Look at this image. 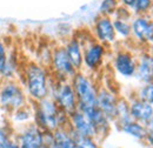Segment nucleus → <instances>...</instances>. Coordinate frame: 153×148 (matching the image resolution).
<instances>
[{
    "mask_svg": "<svg viewBox=\"0 0 153 148\" xmlns=\"http://www.w3.org/2000/svg\"><path fill=\"white\" fill-rule=\"evenodd\" d=\"M30 102H37L48 96L53 75L48 67L37 61H27L21 66L19 79Z\"/></svg>",
    "mask_w": 153,
    "mask_h": 148,
    "instance_id": "f257e3e1",
    "label": "nucleus"
},
{
    "mask_svg": "<svg viewBox=\"0 0 153 148\" xmlns=\"http://www.w3.org/2000/svg\"><path fill=\"white\" fill-rule=\"evenodd\" d=\"M33 107V124L44 132H54L68 127V115L62 112L56 101L47 96L37 102H31Z\"/></svg>",
    "mask_w": 153,
    "mask_h": 148,
    "instance_id": "f03ea898",
    "label": "nucleus"
},
{
    "mask_svg": "<svg viewBox=\"0 0 153 148\" xmlns=\"http://www.w3.org/2000/svg\"><path fill=\"white\" fill-rule=\"evenodd\" d=\"M31 104L19 80L0 81V111L6 115Z\"/></svg>",
    "mask_w": 153,
    "mask_h": 148,
    "instance_id": "7ed1b4c3",
    "label": "nucleus"
},
{
    "mask_svg": "<svg viewBox=\"0 0 153 148\" xmlns=\"http://www.w3.org/2000/svg\"><path fill=\"white\" fill-rule=\"evenodd\" d=\"M78 99V107L97 105V95L99 85L94 75L85 71H78L76 75L70 80Z\"/></svg>",
    "mask_w": 153,
    "mask_h": 148,
    "instance_id": "20e7f679",
    "label": "nucleus"
},
{
    "mask_svg": "<svg viewBox=\"0 0 153 148\" xmlns=\"http://www.w3.org/2000/svg\"><path fill=\"white\" fill-rule=\"evenodd\" d=\"M108 53V47L97 41L94 38L90 39L82 45V71L87 73L98 74L104 67Z\"/></svg>",
    "mask_w": 153,
    "mask_h": 148,
    "instance_id": "39448f33",
    "label": "nucleus"
},
{
    "mask_svg": "<svg viewBox=\"0 0 153 148\" xmlns=\"http://www.w3.org/2000/svg\"><path fill=\"white\" fill-rule=\"evenodd\" d=\"M48 96L52 98L59 108L67 115L78 110V99L71 81H58L53 78L50 85Z\"/></svg>",
    "mask_w": 153,
    "mask_h": 148,
    "instance_id": "423d86ee",
    "label": "nucleus"
},
{
    "mask_svg": "<svg viewBox=\"0 0 153 148\" xmlns=\"http://www.w3.org/2000/svg\"><path fill=\"white\" fill-rule=\"evenodd\" d=\"M50 71L53 78L58 81H70L78 72L72 65L62 44H57L52 50V59Z\"/></svg>",
    "mask_w": 153,
    "mask_h": 148,
    "instance_id": "0eeeda50",
    "label": "nucleus"
},
{
    "mask_svg": "<svg viewBox=\"0 0 153 148\" xmlns=\"http://www.w3.org/2000/svg\"><path fill=\"white\" fill-rule=\"evenodd\" d=\"M112 68L125 79H132L137 71V56L128 48H118L112 56Z\"/></svg>",
    "mask_w": 153,
    "mask_h": 148,
    "instance_id": "6e6552de",
    "label": "nucleus"
},
{
    "mask_svg": "<svg viewBox=\"0 0 153 148\" xmlns=\"http://www.w3.org/2000/svg\"><path fill=\"white\" fill-rule=\"evenodd\" d=\"M131 40L138 46L147 47L153 38V18L151 16H133L131 19Z\"/></svg>",
    "mask_w": 153,
    "mask_h": 148,
    "instance_id": "1a4fd4ad",
    "label": "nucleus"
},
{
    "mask_svg": "<svg viewBox=\"0 0 153 148\" xmlns=\"http://www.w3.org/2000/svg\"><path fill=\"white\" fill-rule=\"evenodd\" d=\"M91 33L97 41H99L108 48L118 44V37L113 27V21L110 17L99 14L93 22Z\"/></svg>",
    "mask_w": 153,
    "mask_h": 148,
    "instance_id": "9d476101",
    "label": "nucleus"
},
{
    "mask_svg": "<svg viewBox=\"0 0 153 148\" xmlns=\"http://www.w3.org/2000/svg\"><path fill=\"white\" fill-rule=\"evenodd\" d=\"M14 138L20 148H42L44 130L33 122L14 130Z\"/></svg>",
    "mask_w": 153,
    "mask_h": 148,
    "instance_id": "9b49d317",
    "label": "nucleus"
},
{
    "mask_svg": "<svg viewBox=\"0 0 153 148\" xmlns=\"http://www.w3.org/2000/svg\"><path fill=\"white\" fill-rule=\"evenodd\" d=\"M78 110L82 112L85 116L91 121V124L94 126L97 132V139L99 141H102L112 130V121L108 120L105 114L98 108L97 105L92 106H80Z\"/></svg>",
    "mask_w": 153,
    "mask_h": 148,
    "instance_id": "f8f14e48",
    "label": "nucleus"
},
{
    "mask_svg": "<svg viewBox=\"0 0 153 148\" xmlns=\"http://www.w3.org/2000/svg\"><path fill=\"white\" fill-rule=\"evenodd\" d=\"M119 99H120V95L115 91L106 86H99L98 95H97V106L112 122L114 121L115 115H117V107H118Z\"/></svg>",
    "mask_w": 153,
    "mask_h": 148,
    "instance_id": "ddd939ff",
    "label": "nucleus"
},
{
    "mask_svg": "<svg viewBox=\"0 0 153 148\" xmlns=\"http://www.w3.org/2000/svg\"><path fill=\"white\" fill-rule=\"evenodd\" d=\"M141 84H153V52L144 50L137 56V71L134 76Z\"/></svg>",
    "mask_w": 153,
    "mask_h": 148,
    "instance_id": "4468645a",
    "label": "nucleus"
},
{
    "mask_svg": "<svg viewBox=\"0 0 153 148\" xmlns=\"http://www.w3.org/2000/svg\"><path fill=\"white\" fill-rule=\"evenodd\" d=\"M68 128L79 135L97 138V132L91 121L79 110L68 115Z\"/></svg>",
    "mask_w": 153,
    "mask_h": 148,
    "instance_id": "2eb2a0df",
    "label": "nucleus"
},
{
    "mask_svg": "<svg viewBox=\"0 0 153 148\" xmlns=\"http://www.w3.org/2000/svg\"><path fill=\"white\" fill-rule=\"evenodd\" d=\"M127 100H128V105H130V114H131L132 120L146 125L153 118L152 104L143 101V100L135 98L134 95Z\"/></svg>",
    "mask_w": 153,
    "mask_h": 148,
    "instance_id": "dca6fc26",
    "label": "nucleus"
},
{
    "mask_svg": "<svg viewBox=\"0 0 153 148\" xmlns=\"http://www.w3.org/2000/svg\"><path fill=\"white\" fill-rule=\"evenodd\" d=\"M21 62L19 61V56L16 51L10 48L5 64L0 68V81L6 80H18L21 71Z\"/></svg>",
    "mask_w": 153,
    "mask_h": 148,
    "instance_id": "f3484780",
    "label": "nucleus"
},
{
    "mask_svg": "<svg viewBox=\"0 0 153 148\" xmlns=\"http://www.w3.org/2000/svg\"><path fill=\"white\" fill-rule=\"evenodd\" d=\"M65 51L76 71H82V45L73 34L62 42Z\"/></svg>",
    "mask_w": 153,
    "mask_h": 148,
    "instance_id": "a211bd4d",
    "label": "nucleus"
},
{
    "mask_svg": "<svg viewBox=\"0 0 153 148\" xmlns=\"http://www.w3.org/2000/svg\"><path fill=\"white\" fill-rule=\"evenodd\" d=\"M8 122L11 126L16 130L21 126H25L27 124L33 122V107L32 104H28L21 108H18L7 115Z\"/></svg>",
    "mask_w": 153,
    "mask_h": 148,
    "instance_id": "6ab92c4d",
    "label": "nucleus"
},
{
    "mask_svg": "<svg viewBox=\"0 0 153 148\" xmlns=\"http://www.w3.org/2000/svg\"><path fill=\"white\" fill-rule=\"evenodd\" d=\"M120 132L125 133L126 135H130L131 138H134L139 141H143L145 140V135H146V127L144 124H140L138 121H134V120H131L128 121L127 124L118 127Z\"/></svg>",
    "mask_w": 153,
    "mask_h": 148,
    "instance_id": "aec40b11",
    "label": "nucleus"
},
{
    "mask_svg": "<svg viewBox=\"0 0 153 148\" xmlns=\"http://www.w3.org/2000/svg\"><path fill=\"white\" fill-rule=\"evenodd\" d=\"M131 120H132V118H131V114H130L128 100L124 96H120L119 102H118V107H117V115H115L113 124L117 125V127H120V126L127 124Z\"/></svg>",
    "mask_w": 153,
    "mask_h": 148,
    "instance_id": "412c9836",
    "label": "nucleus"
},
{
    "mask_svg": "<svg viewBox=\"0 0 153 148\" xmlns=\"http://www.w3.org/2000/svg\"><path fill=\"white\" fill-rule=\"evenodd\" d=\"M113 27H114L115 34L118 39H121L123 41H130L132 38L131 31V20L121 18H112Z\"/></svg>",
    "mask_w": 153,
    "mask_h": 148,
    "instance_id": "4be33fe9",
    "label": "nucleus"
},
{
    "mask_svg": "<svg viewBox=\"0 0 153 148\" xmlns=\"http://www.w3.org/2000/svg\"><path fill=\"white\" fill-rule=\"evenodd\" d=\"M53 136L56 140L58 148H78L74 142V139L72 136L71 130L68 127L66 128H59L53 132Z\"/></svg>",
    "mask_w": 153,
    "mask_h": 148,
    "instance_id": "5701e85b",
    "label": "nucleus"
},
{
    "mask_svg": "<svg viewBox=\"0 0 153 148\" xmlns=\"http://www.w3.org/2000/svg\"><path fill=\"white\" fill-rule=\"evenodd\" d=\"M71 133H72V136L74 139V142H76L78 148H101L100 141L97 138L82 136V135H79V134H76V133L72 132V130H71Z\"/></svg>",
    "mask_w": 153,
    "mask_h": 148,
    "instance_id": "b1692460",
    "label": "nucleus"
},
{
    "mask_svg": "<svg viewBox=\"0 0 153 148\" xmlns=\"http://www.w3.org/2000/svg\"><path fill=\"white\" fill-rule=\"evenodd\" d=\"M52 50H53V46H50L47 44L41 45L38 48L37 62L42 65V66H45V67H50L51 59H52Z\"/></svg>",
    "mask_w": 153,
    "mask_h": 148,
    "instance_id": "393cba45",
    "label": "nucleus"
},
{
    "mask_svg": "<svg viewBox=\"0 0 153 148\" xmlns=\"http://www.w3.org/2000/svg\"><path fill=\"white\" fill-rule=\"evenodd\" d=\"M133 95L143 101L153 104V84H141L135 90Z\"/></svg>",
    "mask_w": 153,
    "mask_h": 148,
    "instance_id": "a878e982",
    "label": "nucleus"
},
{
    "mask_svg": "<svg viewBox=\"0 0 153 148\" xmlns=\"http://www.w3.org/2000/svg\"><path fill=\"white\" fill-rule=\"evenodd\" d=\"M119 6V0H101L99 5V14L112 18Z\"/></svg>",
    "mask_w": 153,
    "mask_h": 148,
    "instance_id": "bb28decb",
    "label": "nucleus"
},
{
    "mask_svg": "<svg viewBox=\"0 0 153 148\" xmlns=\"http://www.w3.org/2000/svg\"><path fill=\"white\" fill-rule=\"evenodd\" d=\"M14 138V128L7 121L6 124H0V148H4Z\"/></svg>",
    "mask_w": 153,
    "mask_h": 148,
    "instance_id": "cd10ccee",
    "label": "nucleus"
},
{
    "mask_svg": "<svg viewBox=\"0 0 153 148\" xmlns=\"http://www.w3.org/2000/svg\"><path fill=\"white\" fill-rule=\"evenodd\" d=\"M146 127V135L144 142L150 148H153V118L145 125Z\"/></svg>",
    "mask_w": 153,
    "mask_h": 148,
    "instance_id": "c85d7f7f",
    "label": "nucleus"
},
{
    "mask_svg": "<svg viewBox=\"0 0 153 148\" xmlns=\"http://www.w3.org/2000/svg\"><path fill=\"white\" fill-rule=\"evenodd\" d=\"M42 148H58L54 136H53V132H44Z\"/></svg>",
    "mask_w": 153,
    "mask_h": 148,
    "instance_id": "c756f323",
    "label": "nucleus"
},
{
    "mask_svg": "<svg viewBox=\"0 0 153 148\" xmlns=\"http://www.w3.org/2000/svg\"><path fill=\"white\" fill-rule=\"evenodd\" d=\"M8 51H10V47H8L7 42H6V40H4L2 38H0V68L2 67V65L6 61Z\"/></svg>",
    "mask_w": 153,
    "mask_h": 148,
    "instance_id": "7c9ffc66",
    "label": "nucleus"
},
{
    "mask_svg": "<svg viewBox=\"0 0 153 148\" xmlns=\"http://www.w3.org/2000/svg\"><path fill=\"white\" fill-rule=\"evenodd\" d=\"M137 1H138V0H119V4H120L121 6H124L125 8H127V10L132 13L134 7H135V5H137Z\"/></svg>",
    "mask_w": 153,
    "mask_h": 148,
    "instance_id": "2f4dec72",
    "label": "nucleus"
},
{
    "mask_svg": "<svg viewBox=\"0 0 153 148\" xmlns=\"http://www.w3.org/2000/svg\"><path fill=\"white\" fill-rule=\"evenodd\" d=\"M4 148H20V147H19L18 141L16 140V138H13V139H12V140H11V141H10Z\"/></svg>",
    "mask_w": 153,
    "mask_h": 148,
    "instance_id": "473e14b6",
    "label": "nucleus"
},
{
    "mask_svg": "<svg viewBox=\"0 0 153 148\" xmlns=\"http://www.w3.org/2000/svg\"><path fill=\"white\" fill-rule=\"evenodd\" d=\"M147 47H149V50H150V51H152L153 52V38H152V40H151V42L149 44V46H147Z\"/></svg>",
    "mask_w": 153,
    "mask_h": 148,
    "instance_id": "72a5a7b5",
    "label": "nucleus"
},
{
    "mask_svg": "<svg viewBox=\"0 0 153 148\" xmlns=\"http://www.w3.org/2000/svg\"><path fill=\"white\" fill-rule=\"evenodd\" d=\"M152 107H153V104H152Z\"/></svg>",
    "mask_w": 153,
    "mask_h": 148,
    "instance_id": "f704fd0d",
    "label": "nucleus"
}]
</instances>
